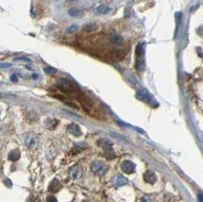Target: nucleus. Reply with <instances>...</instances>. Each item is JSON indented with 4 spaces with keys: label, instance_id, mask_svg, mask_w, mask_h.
<instances>
[{
    "label": "nucleus",
    "instance_id": "nucleus-1",
    "mask_svg": "<svg viewBox=\"0 0 203 202\" xmlns=\"http://www.w3.org/2000/svg\"><path fill=\"white\" fill-rule=\"evenodd\" d=\"M57 87L63 93L68 96H79L80 95V90L78 86L73 82L67 80V79H60L57 82Z\"/></svg>",
    "mask_w": 203,
    "mask_h": 202
},
{
    "label": "nucleus",
    "instance_id": "nucleus-2",
    "mask_svg": "<svg viewBox=\"0 0 203 202\" xmlns=\"http://www.w3.org/2000/svg\"><path fill=\"white\" fill-rule=\"evenodd\" d=\"M91 169L97 174H104L106 172V166L100 161H95L91 165Z\"/></svg>",
    "mask_w": 203,
    "mask_h": 202
},
{
    "label": "nucleus",
    "instance_id": "nucleus-3",
    "mask_svg": "<svg viewBox=\"0 0 203 202\" xmlns=\"http://www.w3.org/2000/svg\"><path fill=\"white\" fill-rule=\"evenodd\" d=\"M121 169L122 170L125 172V173L126 174H131L133 173V172H135V169H136V166L134 163H132L131 161L129 160H126L124 161L122 165H121Z\"/></svg>",
    "mask_w": 203,
    "mask_h": 202
},
{
    "label": "nucleus",
    "instance_id": "nucleus-4",
    "mask_svg": "<svg viewBox=\"0 0 203 202\" xmlns=\"http://www.w3.org/2000/svg\"><path fill=\"white\" fill-rule=\"evenodd\" d=\"M137 97L141 101H144L146 103H152L153 97L146 90H140L137 93Z\"/></svg>",
    "mask_w": 203,
    "mask_h": 202
},
{
    "label": "nucleus",
    "instance_id": "nucleus-5",
    "mask_svg": "<svg viewBox=\"0 0 203 202\" xmlns=\"http://www.w3.org/2000/svg\"><path fill=\"white\" fill-rule=\"evenodd\" d=\"M68 174L70 176L71 179L78 180L82 177V169H80V167H78V166L71 167L68 170Z\"/></svg>",
    "mask_w": 203,
    "mask_h": 202
},
{
    "label": "nucleus",
    "instance_id": "nucleus-6",
    "mask_svg": "<svg viewBox=\"0 0 203 202\" xmlns=\"http://www.w3.org/2000/svg\"><path fill=\"white\" fill-rule=\"evenodd\" d=\"M126 184H127L126 178H125V177L120 175V174L115 175L114 177H113V179H112V184L114 186H116V187L123 186V185H125Z\"/></svg>",
    "mask_w": 203,
    "mask_h": 202
},
{
    "label": "nucleus",
    "instance_id": "nucleus-7",
    "mask_svg": "<svg viewBox=\"0 0 203 202\" xmlns=\"http://www.w3.org/2000/svg\"><path fill=\"white\" fill-rule=\"evenodd\" d=\"M143 179H144V181H146L147 184H153L156 181V176L153 171L148 170V171L145 172L144 175H143Z\"/></svg>",
    "mask_w": 203,
    "mask_h": 202
},
{
    "label": "nucleus",
    "instance_id": "nucleus-8",
    "mask_svg": "<svg viewBox=\"0 0 203 202\" xmlns=\"http://www.w3.org/2000/svg\"><path fill=\"white\" fill-rule=\"evenodd\" d=\"M60 189H61V184L57 179H53L51 181V184H49V191L52 192V193H56Z\"/></svg>",
    "mask_w": 203,
    "mask_h": 202
},
{
    "label": "nucleus",
    "instance_id": "nucleus-9",
    "mask_svg": "<svg viewBox=\"0 0 203 202\" xmlns=\"http://www.w3.org/2000/svg\"><path fill=\"white\" fill-rule=\"evenodd\" d=\"M110 40L112 44H114V45H117V46H121L124 44V39L121 36H119L118 34H115L113 33L111 34V35L110 36Z\"/></svg>",
    "mask_w": 203,
    "mask_h": 202
},
{
    "label": "nucleus",
    "instance_id": "nucleus-10",
    "mask_svg": "<svg viewBox=\"0 0 203 202\" xmlns=\"http://www.w3.org/2000/svg\"><path fill=\"white\" fill-rule=\"evenodd\" d=\"M67 130L68 132L70 133V134L74 135V136H76V137H79L81 134H82V132H81V129H80V127H79L77 125L75 124H71V125H69L67 126Z\"/></svg>",
    "mask_w": 203,
    "mask_h": 202
},
{
    "label": "nucleus",
    "instance_id": "nucleus-11",
    "mask_svg": "<svg viewBox=\"0 0 203 202\" xmlns=\"http://www.w3.org/2000/svg\"><path fill=\"white\" fill-rule=\"evenodd\" d=\"M97 144L99 147L103 148L105 151H109V150H112V144L111 143L110 141L107 140H99L97 141Z\"/></svg>",
    "mask_w": 203,
    "mask_h": 202
},
{
    "label": "nucleus",
    "instance_id": "nucleus-12",
    "mask_svg": "<svg viewBox=\"0 0 203 202\" xmlns=\"http://www.w3.org/2000/svg\"><path fill=\"white\" fill-rule=\"evenodd\" d=\"M135 67L138 71H141L144 69L145 64H144V58L143 57H136V62H135Z\"/></svg>",
    "mask_w": 203,
    "mask_h": 202
},
{
    "label": "nucleus",
    "instance_id": "nucleus-13",
    "mask_svg": "<svg viewBox=\"0 0 203 202\" xmlns=\"http://www.w3.org/2000/svg\"><path fill=\"white\" fill-rule=\"evenodd\" d=\"M98 29V26L97 23H87L86 26H84V27H83V30H84L86 33H92L94 31H96Z\"/></svg>",
    "mask_w": 203,
    "mask_h": 202
},
{
    "label": "nucleus",
    "instance_id": "nucleus-14",
    "mask_svg": "<svg viewBox=\"0 0 203 202\" xmlns=\"http://www.w3.org/2000/svg\"><path fill=\"white\" fill-rule=\"evenodd\" d=\"M20 156H21V154H20V152L18 150H12L9 154V159L11 161L15 162L20 158Z\"/></svg>",
    "mask_w": 203,
    "mask_h": 202
},
{
    "label": "nucleus",
    "instance_id": "nucleus-15",
    "mask_svg": "<svg viewBox=\"0 0 203 202\" xmlns=\"http://www.w3.org/2000/svg\"><path fill=\"white\" fill-rule=\"evenodd\" d=\"M68 14L72 17H80L83 15V12L82 11L75 8H72V9H68Z\"/></svg>",
    "mask_w": 203,
    "mask_h": 202
},
{
    "label": "nucleus",
    "instance_id": "nucleus-16",
    "mask_svg": "<svg viewBox=\"0 0 203 202\" xmlns=\"http://www.w3.org/2000/svg\"><path fill=\"white\" fill-rule=\"evenodd\" d=\"M111 11V9L110 7H107V6H99L97 9H96V12L98 13V14H108L110 13Z\"/></svg>",
    "mask_w": 203,
    "mask_h": 202
},
{
    "label": "nucleus",
    "instance_id": "nucleus-17",
    "mask_svg": "<svg viewBox=\"0 0 203 202\" xmlns=\"http://www.w3.org/2000/svg\"><path fill=\"white\" fill-rule=\"evenodd\" d=\"M135 52H136V57H143V55H144V48H143L142 43L138 44Z\"/></svg>",
    "mask_w": 203,
    "mask_h": 202
},
{
    "label": "nucleus",
    "instance_id": "nucleus-18",
    "mask_svg": "<svg viewBox=\"0 0 203 202\" xmlns=\"http://www.w3.org/2000/svg\"><path fill=\"white\" fill-rule=\"evenodd\" d=\"M58 124V122L56 120H47V122L45 123V126L47 127L48 129H53L54 127L56 126V125Z\"/></svg>",
    "mask_w": 203,
    "mask_h": 202
},
{
    "label": "nucleus",
    "instance_id": "nucleus-19",
    "mask_svg": "<svg viewBox=\"0 0 203 202\" xmlns=\"http://www.w3.org/2000/svg\"><path fill=\"white\" fill-rule=\"evenodd\" d=\"M103 156L106 157L107 159H113L115 157V154L113 150H109V151H105L103 154Z\"/></svg>",
    "mask_w": 203,
    "mask_h": 202
},
{
    "label": "nucleus",
    "instance_id": "nucleus-20",
    "mask_svg": "<svg viewBox=\"0 0 203 202\" xmlns=\"http://www.w3.org/2000/svg\"><path fill=\"white\" fill-rule=\"evenodd\" d=\"M78 29H79V26H77V24H72V26H70L67 29V34H73L76 31H78Z\"/></svg>",
    "mask_w": 203,
    "mask_h": 202
},
{
    "label": "nucleus",
    "instance_id": "nucleus-21",
    "mask_svg": "<svg viewBox=\"0 0 203 202\" xmlns=\"http://www.w3.org/2000/svg\"><path fill=\"white\" fill-rule=\"evenodd\" d=\"M45 72L48 73V74H55L57 72L56 70V68H54V67H45Z\"/></svg>",
    "mask_w": 203,
    "mask_h": 202
},
{
    "label": "nucleus",
    "instance_id": "nucleus-22",
    "mask_svg": "<svg viewBox=\"0 0 203 202\" xmlns=\"http://www.w3.org/2000/svg\"><path fill=\"white\" fill-rule=\"evenodd\" d=\"M4 184L5 185H6L7 187H9V188H11V187H12V183H11V181L6 178V179H4Z\"/></svg>",
    "mask_w": 203,
    "mask_h": 202
},
{
    "label": "nucleus",
    "instance_id": "nucleus-23",
    "mask_svg": "<svg viewBox=\"0 0 203 202\" xmlns=\"http://www.w3.org/2000/svg\"><path fill=\"white\" fill-rule=\"evenodd\" d=\"M47 202H57V199L53 196H47Z\"/></svg>",
    "mask_w": 203,
    "mask_h": 202
},
{
    "label": "nucleus",
    "instance_id": "nucleus-24",
    "mask_svg": "<svg viewBox=\"0 0 203 202\" xmlns=\"http://www.w3.org/2000/svg\"><path fill=\"white\" fill-rule=\"evenodd\" d=\"M15 60L16 61H23V62H30V59H28L27 57H16Z\"/></svg>",
    "mask_w": 203,
    "mask_h": 202
},
{
    "label": "nucleus",
    "instance_id": "nucleus-25",
    "mask_svg": "<svg viewBox=\"0 0 203 202\" xmlns=\"http://www.w3.org/2000/svg\"><path fill=\"white\" fill-rule=\"evenodd\" d=\"M197 199H199V202H203V194H199L197 195Z\"/></svg>",
    "mask_w": 203,
    "mask_h": 202
},
{
    "label": "nucleus",
    "instance_id": "nucleus-26",
    "mask_svg": "<svg viewBox=\"0 0 203 202\" xmlns=\"http://www.w3.org/2000/svg\"><path fill=\"white\" fill-rule=\"evenodd\" d=\"M141 202H151V200L148 198H146V196H144V198H141Z\"/></svg>",
    "mask_w": 203,
    "mask_h": 202
},
{
    "label": "nucleus",
    "instance_id": "nucleus-27",
    "mask_svg": "<svg viewBox=\"0 0 203 202\" xmlns=\"http://www.w3.org/2000/svg\"><path fill=\"white\" fill-rule=\"evenodd\" d=\"M11 79L12 82H17V81H18V79H17V76H16V75H12Z\"/></svg>",
    "mask_w": 203,
    "mask_h": 202
},
{
    "label": "nucleus",
    "instance_id": "nucleus-28",
    "mask_svg": "<svg viewBox=\"0 0 203 202\" xmlns=\"http://www.w3.org/2000/svg\"><path fill=\"white\" fill-rule=\"evenodd\" d=\"M1 67H4V64H2V65H1ZM5 67H9V65H8V64H6V65H5Z\"/></svg>",
    "mask_w": 203,
    "mask_h": 202
},
{
    "label": "nucleus",
    "instance_id": "nucleus-29",
    "mask_svg": "<svg viewBox=\"0 0 203 202\" xmlns=\"http://www.w3.org/2000/svg\"><path fill=\"white\" fill-rule=\"evenodd\" d=\"M83 202H89V201H86V200H85V201H83Z\"/></svg>",
    "mask_w": 203,
    "mask_h": 202
}]
</instances>
